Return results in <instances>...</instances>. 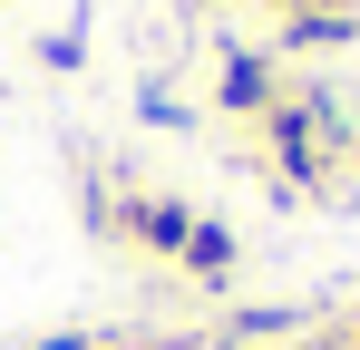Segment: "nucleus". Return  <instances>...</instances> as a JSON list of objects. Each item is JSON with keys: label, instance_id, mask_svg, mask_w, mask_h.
Instances as JSON below:
<instances>
[{"label": "nucleus", "instance_id": "7", "mask_svg": "<svg viewBox=\"0 0 360 350\" xmlns=\"http://www.w3.org/2000/svg\"><path fill=\"white\" fill-rule=\"evenodd\" d=\"M39 350H127L117 331H78V341H39Z\"/></svg>", "mask_w": 360, "mask_h": 350}, {"label": "nucleus", "instance_id": "1", "mask_svg": "<svg viewBox=\"0 0 360 350\" xmlns=\"http://www.w3.org/2000/svg\"><path fill=\"white\" fill-rule=\"evenodd\" d=\"M214 98H224L234 117H263L273 98H283V88H273V58H263V49H224V78H214Z\"/></svg>", "mask_w": 360, "mask_h": 350}, {"label": "nucleus", "instance_id": "3", "mask_svg": "<svg viewBox=\"0 0 360 350\" xmlns=\"http://www.w3.org/2000/svg\"><path fill=\"white\" fill-rule=\"evenodd\" d=\"M351 39H360L351 10H292L283 20V49H351Z\"/></svg>", "mask_w": 360, "mask_h": 350}, {"label": "nucleus", "instance_id": "2", "mask_svg": "<svg viewBox=\"0 0 360 350\" xmlns=\"http://www.w3.org/2000/svg\"><path fill=\"white\" fill-rule=\"evenodd\" d=\"M127 233H136L146 253H185V233H195V214H185L176 195H136V205H127Z\"/></svg>", "mask_w": 360, "mask_h": 350}, {"label": "nucleus", "instance_id": "10", "mask_svg": "<svg viewBox=\"0 0 360 350\" xmlns=\"http://www.w3.org/2000/svg\"><path fill=\"white\" fill-rule=\"evenodd\" d=\"M351 350H360V341H351Z\"/></svg>", "mask_w": 360, "mask_h": 350}, {"label": "nucleus", "instance_id": "6", "mask_svg": "<svg viewBox=\"0 0 360 350\" xmlns=\"http://www.w3.org/2000/svg\"><path fill=\"white\" fill-rule=\"evenodd\" d=\"M78 49H88L78 30H49V39H39V58H49V68H78Z\"/></svg>", "mask_w": 360, "mask_h": 350}, {"label": "nucleus", "instance_id": "4", "mask_svg": "<svg viewBox=\"0 0 360 350\" xmlns=\"http://www.w3.org/2000/svg\"><path fill=\"white\" fill-rule=\"evenodd\" d=\"M185 273H195V283H224V273H234V233L224 224H205V214H195V233H185V253H176Z\"/></svg>", "mask_w": 360, "mask_h": 350}, {"label": "nucleus", "instance_id": "9", "mask_svg": "<svg viewBox=\"0 0 360 350\" xmlns=\"http://www.w3.org/2000/svg\"><path fill=\"white\" fill-rule=\"evenodd\" d=\"M302 350H311V341H302Z\"/></svg>", "mask_w": 360, "mask_h": 350}, {"label": "nucleus", "instance_id": "8", "mask_svg": "<svg viewBox=\"0 0 360 350\" xmlns=\"http://www.w3.org/2000/svg\"><path fill=\"white\" fill-rule=\"evenodd\" d=\"M273 10H283V20H292V10H341V0H273Z\"/></svg>", "mask_w": 360, "mask_h": 350}, {"label": "nucleus", "instance_id": "5", "mask_svg": "<svg viewBox=\"0 0 360 350\" xmlns=\"http://www.w3.org/2000/svg\"><path fill=\"white\" fill-rule=\"evenodd\" d=\"M283 331H302V311H234L224 321V341H283Z\"/></svg>", "mask_w": 360, "mask_h": 350}]
</instances>
